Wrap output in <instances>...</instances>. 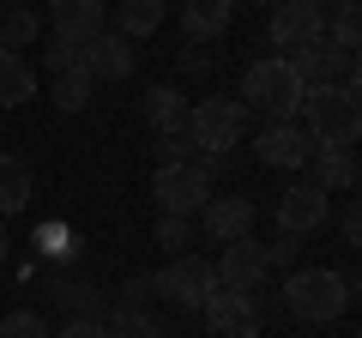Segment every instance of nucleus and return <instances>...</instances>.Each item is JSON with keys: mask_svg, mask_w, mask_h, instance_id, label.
Here are the masks:
<instances>
[{"mask_svg": "<svg viewBox=\"0 0 362 338\" xmlns=\"http://www.w3.org/2000/svg\"><path fill=\"white\" fill-rule=\"evenodd\" d=\"M302 97H308V85L296 78V66L284 61V54H266V61H254L242 73V91H235V103H242L247 121H296L302 115Z\"/></svg>", "mask_w": 362, "mask_h": 338, "instance_id": "obj_1", "label": "nucleus"}, {"mask_svg": "<svg viewBox=\"0 0 362 338\" xmlns=\"http://www.w3.org/2000/svg\"><path fill=\"white\" fill-rule=\"evenodd\" d=\"M350 296H356V278L350 272H332V266H296V272H284V308L308 326L338 320L350 308Z\"/></svg>", "mask_w": 362, "mask_h": 338, "instance_id": "obj_2", "label": "nucleus"}, {"mask_svg": "<svg viewBox=\"0 0 362 338\" xmlns=\"http://www.w3.org/2000/svg\"><path fill=\"white\" fill-rule=\"evenodd\" d=\"M302 133L314 145H350L356 151V133H362V103L350 85H308L302 97Z\"/></svg>", "mask_w": 362, "mask_h": 338, "instance_id": "obj_3", "label": "nucleus"}, {"mask_svg": "<svg viewBox=\"0 0 362 338\" xmlns=\"http://www.w3.org/2000/svg\"><path fill=\"white\" fill-rule=\"evenodd\" d=\"M218 175H223V157H206V151H194L187 163L157 169V182H151L157 211H169V218H199V206L218 194Z\"/></svg>", "mask_w": 362, "mask_h": 338, "instance_id": "obj_4", "label": "nucleus"}, {"mask_svg": "<svg viewBox=\"0 0 362 338\" xmlns=\"http://www.w3.org/2000/svg\"><path fill=\"white\" fill-rule=\"evenodd\" d=\"M242 133H247V115L235 97H199L187 109V145L206 157H230V145H242Z\"/></svg>", "mask_w": 362, "mask_h": 338, "instance_id": "obj_5", "label": "nucleus"}, {"mask_svg": "<svg viewBox=\"0 0 362 338\" xmlns=\"http://www.w3.org/2000/svg\"><path fill=\"white\" fill-rule=\"evenodd\" d=\"M151 278H157V296L175 302L181 314H199V308H206V296L218 290V272H211L206 254H175V260H169L163 272H151Z\"/></svg>", "mask_w": 362, "mask_h": 338, "instance_id": "obj_6", "label": "nucleus"}, {"mask_svg": "<svg viewBox=\"0 0 362 338\" xmlns=\"http://www.w3.org/2000/svg\"><path fill=\"white\" fill-rule=\"evenodd\" d=\"M272 49H284V61L296 49H308V42L326 37V6L320 0H284V6H272V25H266Z\"/></svg>", "mask_w": 362, "mask_h": 338, "instance_id": "obj_7", "label": "nucleus"}, {"mask_svg": "<svg viewBox=\"0 0 362 338\" xmlns=\"http://www.w3.org/2000/svg\"><path fill=\"white\" fill-rule=\"evenodd\" d=\"M211 272H218V290H235V296H259V290H266V254H259L254 235H242V242H223V247H218Z\"/></svg>", "mask_w": 362, "mask_h": 338, "instance_id": "obj_8", "label": "nucleus"}, {"mask_svg": "<svg viewBox=\"0 0 362 338\" xmlns=\"http://www.w3.org/2000/svg\"><path fill=\"white\" fill-rule=\"evenodd\" d=\"M211 338H259V296H235V290H211L199 308Z\"/></svg>", "mask_w": 362, "mask_h": 338, "instance_id": "obj_9", "label": "nucleus"}, {"mask_svg": "<svg viewBox=\"0 0 362 338\" xmlns=\"http://www.w3.org/2000/svg\"><path fill=\"white\" fill-rule=\"evenodd\" d=\"M290 66H296L302 85H350V91H356V54L338 49V42H326V37L308 42V49H296Z\"/></svg>", "mask_w": 362, "mask_h": 338, "instance_id": "obj_10", "label": "nucleus"}, {"mask_svg": "<svg viewBox=\"0 0 362 338\" xmlns=\"http://www.w3.org/2000/svg\"><path fill=\"white\" fill-rule=\"evenodd\" d=\"M254 157L266 169H308L314 139L302 133V121H266V127L254 133Z\"/></svg>", "mask_w": 362, "mask_h": 338, "instance_id": "obj_11", "label": "nucleus"}, {"mask_svg": "<svg viewBox=\"0 0 362 338\" xmlns=\"http://www.w3.org/2000/svg\"><path fill=\"white\" fill-rule=\"evenodd\" d=\"M326 211H332V194L314 182H290L284 194H278V230L284 235H314L326 230Z\"/></svg>", "mask_w": 362, "mask_h": 338, "instance_id": "obj_12", "label": "nucleus"}, {"mask_svg": "<svg viewBox=\"0 0 362 338\" xmlns=\"http://www.w3.org/2000/svg\"><path fill=\"white\" fill-rule=\"evenodd\" d=\"M254 199L247 194H211L206 206H199V230H206V242H242V235H254Z\"/></svg>", "mask_w": 362, "mask_h": 338, "instance_id": "obj_13", "label": "nucleus"}, {"mask_svg": "<svg viewBox=\"0 0 362 338\" xmlns=\"http://www.w3.org/2000/svg\"><path fill=\"white\" fill-rule=\"evenodd\" d=\"M133 66H139V49H133L127 37H115V30H103V37L85 42V78L97 85V78H133Z\"/></svg>", "mask_w": 362, "mask_h": 338, "instance_id": "obj_14", "label": "nucleus"}, {"mask_svg": "<svg viewBox=\"0 0 362 338\" xmlns=\"http://www.w3.org/2000/svg\"><path fill=\"white\" fill-rule=\"evenodd\" d=\"M49 25L66 42H90L109 30V6L103 0H49Z\"/></svg>", "mask_w": 362, "mask_h": 338, "instance_id": "obj_15", "label": "nucleus"}, {"mask_svg": "<svg viewBox=\"0 0 362 338\" xmlns=\"http://www.w3.org/2000/svg\"><path fill=\"white\" fill-rule=\"evenodd\" d=\"M308 182L314 187H326V194H350V187H356V151H350V145H314V157H308Z\"/></svg>", "mask_w": 362, "mask_h": 338, "instance_id": "obj_16", "label": "nucleus"}, {"mask_svg": "<svg viewBox=\"0 0 362 338\" xmlns=\"http://www.w3.org/2000/svg\"><path fill=\"white\" fill-rule=\"evenodd\" d=\"M163 18H169V0H115V6H109V30L127 37V42L151 37Z\"/></svg>", "mask_w": 362, "mask_h": 338, "instance_id": "obj_17", "label": "nucleus"}, {"mask_svg": "<svg viewBox=\"0 0 362 338\" xmlns=\"http://www.w3.org/2000/svg\"><path fill=\"white\" fill-rule=\"evenodd\" d=\"M230 18H235V0H181V30H187L194 42L223 37Z\"/></svg>", "mask_w": 362, "mask_h": 338, "instance_id": "obj_18", "label": "nucleus"}, {"mask_svg": "<svg viewBox=\"0 0 362 338\" xmlns=\"http://www.w3.org/2000/svg\"><path fill=\"white\" fill-rule=\"evenodd\" d=\"M30 194H37V175H30V163H25V157H13V151H0V218L25 211Z\"/></svg>", "mask_w": 362, "mask_h": 338, "instance_id": "obj_19", "label": "nucleus"}, {"mask_svg": "<svg viewBox=\"0 0 362 338\" xmlns=\"http://www.w3.org/2000/svg\"><path fill=\"white\" fill-rule=\"evenodd\" d=\"M37 97V66L25 61V54L0 49V109H18Z\"/></svg>", "mask_w": 362, "mask_h": 338, "instance_id": "obj_20", "label": "nucleus"}, {"mask_svg": "<svg viewBox=\"0 0 362 338\" xmlns=\"http://www.w3.org/2000/svg\"><path fill=\"white\" fill-rule=\"evenodd\" d=\"M187 97L175 91V85H151V91H145V121H151L157 133H187Z\"/></svg>", "mask_w": 362, "mask_h": 338, "instance_id": "obj_21", "label": "nucleus"}, {"mask_svg": "<svg viewBox=\"0 0 362 338\" xmlns=\"http://www.w3.org/2000/svg\"><path fill=\"white\" fill-rule=\"evenodd\" d=\"M49 302H54V308H66V314H97V320H103V290L90 284V278H54Z\"/></svg>", "mask_w": 362, "mask_h": 338, "instance_id": "obj_22", "label": "nucleus"}, {"mask_svg": "<svg viewBox=\"0 0 362 338\" xmlns=\"http://www.w3.org/2000/svg\"><path fill=\"white\" fill-rule=\"evenodd\" d=\"M103 326H109V338H163V320L151 308H127V302L115 314H103Z\"/></svg>", "mask_w": 362, "mask_h": 338, "instance_id": "obj_23", "label": "nucleus"}, {"mask_svg": "<svg viewBox=\"0 0 362 338\" xmlns=\"http://www.w3.org/2000/svg\"><path fill=\"white\" fill-rule=\"evenodd\" d=\"M30 42H37V13H30V6H6V13H0V49H30Z\"/></svg>", "mask_w": 362, "mask_h": 338, "instance_id": "obj_24", "label": "nucleus"}, {"mask_svg": "<svg viewBox=\"0 0 362 338\" xmlns=\"http://www.w3.org/2000/svg\"><path fill=\"white\" fill-rule=\"evenodd\" d=\"M259 254H266V272H296L302 266V235H272V242H259Z\"/></svg>", "mask_w": 362, "mask_h": 338, "instance_id": "obj_25", "label": "nucleus"}, {"mask_svg": "<svg viewBox=\"0 0 362 338\" xmlns=\"http://www.w3.org/2000/svg\"><path fill=\"white\" fill-rule=\"evenodd\" d=\"M326 42H338V49L356 54V42H362V30H356V0H338V6H332V18H326Z\"/></svg>", "mask_w": 362, "mask_h": 338, "instance_id": "obj_26", "label": "nucleus"}, {"mask_svg": "<svg viewBox=\"0 0 362 338\" xmlns=\"http://www.w3.org/2000/svg\"><path fill=\"white\" fill-rule=\"evenodd\" d=\"M42 66H49L54 78H61V73H85V42H66V37H49V49H42Z\"/></svg>", "mask_w": 362, "mask_h": 338, "instance_id": "obj_27", "label": "nucleus"}, {"mask_svg": "<svg viewBox=\"0 0 362 338\" xmlns=\"http://www.w3.org/2000/svg\"><path fill=\"white\" fill-rule=\"evenodd\" d=\"M49 97H54V109H66V115H78V109L90 103V78L85 73H61L49 85Z\"/></svg>", "mask_w": 362, "mask_h": 338, "instance_id": "obj_28", "label": "nucleus"}, {"mask_svg": "<svg viewBox=\"0 0 362 338\" xmlns=\"http://www.w3.org/2000/svg\"><path fill=\"white\" fill-rule=\"evenodd\" d=\"M187 242H194V218H169V211H163V218H157V247L175 260V254H194Z\"/></svg>", "mask_w": 362, "mask_h": 338, "instance_id": "obj_29", "label": "nucleus"}, {"mask_svg": "<svg viewBox=\"0 0 362 338\" xmlns=\"http://www.w3.org/2000/svg\"><path fill=\"white\" fill-rule=\"evenodd\" d=\"M0 338H54V332H49V320H42L37 308H13L0 320Z\"/></svg>", "mask_w": 362, "mask_h": 338, "instance_id": "obj_30", "label": "nucleus"}, {"mask_svg": "<svg viewBox=\"0 0 362 338\" xmlns=\"http://www.w3.org/2000/svg\"><path fill=\"white\" fill-rule=\"evenodd\" d=\"M151 296H157V278L151 272H127V278H121V302H127V308H145Z\"/></svg>", "mask_w": 362, "mask_h": 338, "instance_id": "obj_31", "label": "nucleus"}, {"mask_svg": "<svg viewBox=\"0 0 362 338\" xmlns=\"http://www.w3.org/2000/svg\"><path fill=\"white\" fill-rule=\"evenodd\" d=\"M187 157H194L187 133H157V169H169V163H187Z\"/></svg>", "mask_w": 362, "mask_h": 338, "instance_id": "obj_32", "label": "nucleus"}, {"mask_svg": "<svg viewBox=\"0 0 362 338\" xmlns=\"http://www.w3.org/2000/svg\"><path fill=\"white\" fill-rule=\"evenodd\" d=\"M54 338H109V326L97 320V314H73V320H66Z\"/></svg>", "mask_w": 362, "mask_h": 338, "instance_id": "obj_33", "label": "nucleus"}, {"mask_svg": "<svg viewBox=\"0 0 362 338\" xmlns=\"http://www.w3.org/2000/svg\"><path fill=\"white\" fill-rule=\"evenodd\" d=\"M338 235H344L350 247L362 242V206H356V199H344V211H338Z\"/></svg>", "mask_w": 362, "mask_h": 338, "instance_id": "obj_34", "label": "nucleus"}, {"mask_svg": "<svg viewBox=\"0 0 362 338\" xmlns=\"http://www.w3.org/2000/svg\"><path fill=\"white\" fill-rule=\"evenodd\" d=\"M181 73H211V49H206V42L181 49Z\"/></svg>", "mask_w": 362, "mask_h": 338, "instance_id": "obj_35", "label": "nucleus"}, {"mask_svg": "<svg viewBox=\"0 0 362 338\" xmlns=\"http://www.w3.org/2000/svg\"><path fill=\"white\" fill-rule=\"evenodd\" d=\"M6 254H13V235H6V218H0V260H6Z\"/></svg>", "mask_w": 362, "mask_h": 338, "instance_id": "obj_36", "label": "nucleus"}, {"mask_svg": "<svg viewBox=\"0 0 362 338\" xmlns=\"http://www.w3.org/2000/svg\"><path fill=\"white\" fill-rule=\"evenodd\" d=\"M254 6H284V0H254Z\"/></svg>", "mask_w": 362, "mask_h": 338, "instance_id": "obj_37", "label": "nucleus"}]
</instances>
